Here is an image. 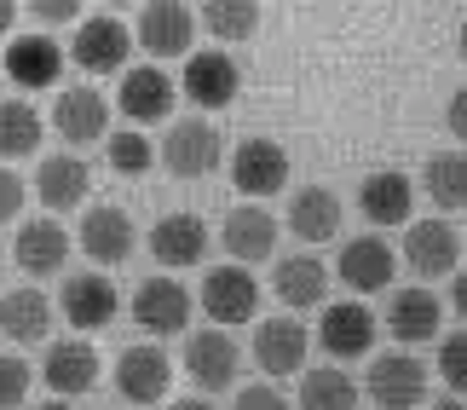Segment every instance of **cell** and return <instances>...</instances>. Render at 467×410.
Wrapping results in <instances>:
<instances>
[{"mask_svg": "<svg viewBox=\"0 0 467 410\" xmlns=\"http://www.w3.org/2000/svg\"><path fill=\"white\" fill-rule=\"evenodd\" d=\"M237 364H243V352H237V342H231L220 324L196 330L191 342H185V376L196 387H208V394H220V387L237 382Z\"/></svg>", "mask_w": 467, "mask_h": 410, "instance_id": "obj_17", "label": "cell"}, {"mask_svg": "<svg viewBox=\"0 0 467 410\" xmlns=\"http://www.w3.org/2000/svg\"><path fill=\"white\" fill-rule=\"evenodd\" d=\"M196 12L185 0H145L139 12V47L150 58H191V41H196Z\"/></svg>", "mask_w": 467, "mask_h": 410, "instance_id": "obj_5", "label": "cell"}, {"mask_svg": "<svg viewBox=\"0 0 467 410\" xmlns=\"http://www.w3.org/2000/svg\"><path fill=\"white\" fill-rule=\"evenodd\" d=\"M399 260H404L421 283H427V278H451L456 260H462V231H456L451 220H410V226H404Z\"/></svg>", "mask_w": 467, "mask_h": 410, "instance_id": "obj_3", "label": "cell"}, {"mask_svg": "<svg viewBox=\"0 0 467 410\" xmlns=\"http://www.w3.org/2000/svg\"><path fill=\"white\" fill-rule=\"evenodd\" d=\"M128 410H133V405H128Z\"/></svg>", "mask_w": 467, "mask_h": 410, "instance_id": "obj_48", "label": "cell"}, {"mask_svg": "<svg viewBox=\"0 0 467 410\" xmlns=\"http://www.w3.org/2000/svg\"><path fill=\"white\" fill-rule=\"evenodd\" d=\"M52 128H58L69 145H93V139H110V99L87 87H64L58 104H52Z\"/></svg>", "mask_w": 467, "mask_h": 410, "instance_id": "obj_14", "label": "cell"}, {"mask_svg": "<svg viewBox=\"0 0 467 410\" xmlns=\"http://www.w3.org/2000/svg\"><path fill=\"white\" fill-rule=\"evenodd\" d=\"M110 6H133V0H110Z\"/></svg>", "mask_w": 467, "mask_h": 410, "instance_id": "obj_47", "label": "cell"}, {"mask_svg": "<svg viewBox=\"0 0 467 410\" xmlns=\"http://www.w3.org/2000/svg\"><path fill=\"white\" fill-rule=\"evenodd\" d=\"M196 24H202L213 41H225V47L254 41V29H260V0H202Z\"/></svg>", "mask_w": 467, "mask_h": 410, "instance_id": "obj_30", "label": "cell"}, {"mask_svg": "<svg viewBox=\"0 0 467 410\" xmlns=\"http://www.w3.org/2000/svg\"><path fill=\"white\" fill-rule=\"evenodd\" d=\"M24 197H29V185L12 173V163H0V226H6V220H17V208H24Z\"/></svg>", "mask_w": 467, "mask_h": 410, "instance_id": "obj_37", "label": "cell"}, {"mask_svg": "<svg viewBox=\"0 0 467 410\" xmlns=\"http://www.w3.org/2000/svg\"><path fill=\"white\" fill-rule=\"evenodd\" d=\"M69 243H76V237H69L52 214H41V220L17 226L12 255H17V266H24L29 278H52V272H64V266H69Z\"/></svg>", "mask_w": 467, "mask_h": 410, "instance_id": "obj_20", "label": "cell"}, {"mask_svg": "<svg viewBox=\"0 0 467 410\" xmlns=\"http://www.w3.org/2000/svg\"><path fill=\"white\" fill-rule=\"evenodd\" d=\"M0 335L17 347H35L52 335V300L41 289H6L0 295Z\"/></svg>", "mask_w": 467, "mask_h": 410, "instance_id": "obj_29", "label": "cell"}, {"mask_svg": "<svg viewBox=\"0 0 467 410\" xmlns=\"http://www.w3.org/2000/svg\"><path fill=\"white\" fill-rule=\"evenodd\" d=\"M427 410H467L462 399H439V405H427Z\"/></svg>", "mask_w": 467, "mask_h": 410, "instance_id": "obj_45", "label": "cell"}, {"mask_svg": "<svg viewBox=\"0 0 467 410\" xmlns=\"http://www.w3.org/2000/svg\"><path fill=\"white\" fill-rule=\"evenodd\" d=\"M128 52H133V29L121 17H87V24H76L69 64L87 69V76H110V69H128Z\"/></svg>", "mask_w": 467, "mask_h": 410, "instance_id": "obj_4", "label": "cell"}, {"mask_svg": "<svg viewBox=\"0 0 467 410\" xmlns=\"http://www.w3.org/2000/svg\"><path fill=\"white\" fill-rule=\"evenodd\" d=\"M87 191H93V168H87L81 156H69V151L47 156V163L35 168V197H41L52 214H58V208H81Z\"/></svg>", "mask_w": 467, "mask_h": 410, "instance_id": "obj_23", "label": "cell"}, {"mask_svg": "<svg viewBox=\"0 0 467 410\" xmlns=\"http://www.w3.org/2000/svg\"><path fill=\"white\" fill-rule=\"evenodd\" d=\"M168 410H213V405H208V399H173Z\"/></svg>", "mask_w": 467, "mask_h": 410, "instance_id": "obj_43", "label": "cell"}, {"mask_svg": "<svg viewBox=\"0 0 467 410\" xmlns=\"http://www.w3.org/2000/svg\"><path fill=\"white\" fill-rule=\"evenodd\" d=\"M12 24H17V0H0V35H12Z\"/></svg>", "mask_w": 467, "mask_h": 410, "instance_id": "obj_42", "label": "cell"}, {"mask_svg": "<svg viewBox=\"0 0 467 410\" xmlns=\"http://www.w3.org/2000/svg\"><path fill=\"white\" fill-rule=\"evenodd\" d=\"M364 387L381 410H416L427 394V364L416 352H381V359H369Z\"/></svg>", "mask_w": 467, "mask_h": 410, "instance_id": "obj_7", "label": "cell"}, {"mask_svg": "<svg viewBox=\"0 0 467 410\" xmlns=\"http://www.w3.org/2000/svg\"><path fill=\"white\" fill-rule=\"evenodd\" d=\"M35 24H76L81 17V0H24Z\"/></svg>", "mask_w": 467, "mask_h": 410, "instance_id": "obj_38", "label": "cell"}, {"mask_svg": "<svg viewBox=\"0 0 467 410\" xmlns=\"http://www.w3.org/2000/svg\"><path fill=\"white\" fill-rule=\"evenodd\" d=\"M104 156H110V168H116V173L139 180V173H145V168L156 163V145L145 139V128H121V133L104 139Z\"/></svg>", "mask_w": 467, "mask_h": 410, "instance_id": "obj_34", "label": "cell"}, {"mask_svg": "<svg viewBox=\"0 0 467 410\" xmlns=\"http://www.w3.org/2000/svg\"><path fill=\"white\" fill-rule=\"evenodd\" d=\"M58 312L76 330H104L121 312V295H116V283L104 278V272H76V278L64 283V295H58Z\"/></svg>", "mask_w": 467, "mask_h": 410, "instance_id": "obj_21", "label": "cell"}, {"mask_svg": "<svg viewBox=\"0 0 467 410\" xmlns=\"http://www.w3.org/2000/svg\"><path fill=\"white\" fill-rule=\"evenodd\" d=\"M340 283H347L352 295H375V289H392V278H399V248H392L387 237H375V231H364V237H352L347 248H340Z\"/></svg>", "mask_w": 467, "mask_h": 410, "instance_id": "obj_9", "label": "cell"}, {"mask_svg": "<svg viewBox=\"0 0 467 410\" xmlns=\"http://www.w3.org/2000/svg\"><path fill=\"white\" fill-rule=\"evenodd\" d=\"M220 243H225V255L231 260H243V266H254V260H265L277 248V220L265 208H231L225 214V226H220Z\"/></svg>", "mask_w": 467, "mask_h": 410, "instance_id": "obj_24", "label": "cell"}, {"mask_svg": "<svg viewBox=\"0 0 467 410\" xmlns=\"http://www.w3.org/2000/svg\"><path fill=\"white\" fill-rule=\"evenodd\" d=\"M421 191L439 208H467V145L462 151H433L421 173Z\"/></svg>", "mask_w": 467, "mask_h": 410, "instance_id": "obj_32", "label": "cell"}, {"mask_svg": "<svg viewBox=\"0 0 467 410\" xmlns=\"http://www.w3.org/2000/svg\"><path fill=\"white\" fill-rule=\"evenodd\" d=\"M340 197L329 185H300L295 197H289V231L300 243H329V237H340Z\"/></svg>", "mask_w": 467, "mask_h": 410, "instance_id": "obj_27", "label": "cell"}, {"mask_svg": "<svg viewBox=\"0 0 467 410\" xmlns=\"http://www.w3.org/2000/svg\"><path fill=\"white\" fill-rule=\"evenodd\" d=\"M317 342L329 359H364L375 347V318L369 307H358V300H329L317 318Z\"/></svg>", "mask_w": 467, "mask_h": 410, "instance_id": "obj_18", "label": "cell"}, {"mask_svg": "<svg viewBox=\"0 0 467 410\" xmlns=\"http://www.w3.org/2000/svg\"><path fill=\"white\" fill-rule=\"evenodd\" d=\"M237 58H231L225 47H208V52H191L185 58V99L202 104V110H225L231 99H237Z\"/></svg>", "mask_w": 467, "mask_h": 410, "instance_id": "obj_15", "label": "cell"}, {"mask_svg": "<svg viewBox=\"0 0 467 410\" xmlns=\"http://www.w3.org/2000/svg\"><path fill=\"white\" fill-rule=\"evenodd\" d=\"M231 185H237L243 197H277V191L289 185V151H283L277 139H243V145L231 151Z\"/></svg>", "mask_w": 467, "mask_h": 410, "instance_id": "obj_8", "label": "cell"}, {"mask_svg": "<svg viewBox=\"0 0 467 410\" xmlns=\"http://www.w3.org/2000/svg\"><path fill=\"white\" fill-rule=\"evenodd\" d=\"M41 382L52 387V394H64V399L87 394V387L99 382V352L87 342H52L47 359H41Z\"/></svg>", "mask_w": 467, "mask_h": 410, "instance_id": "obj_26", "label": "cell"}, {"mask_svg": "<svg viewBox=\"0 0 467 410\" xmlns=\"http://www.w3.org/2000/svg\"><path fill=\"white\" fill-rule=\"evenodd\" d=\"M168 387H173V364H168V352H161V347H128L116 359V394L128 399L133 410L161 405V399H168Z\"/></svg>", "mask_w": 467, "mask_h": 410, "instance_id": "obj_11", "label": "cell"}, {"mask_svg": "<svg viewBox=\"0 0 467 410\" xmlns=\"http://www.w3.org/2000/svg\"><path fill=\"white\" fill-rule=\"evenodd\" d=\"M456 47H462V64H467V24H462V35H456Z\"/></svg>", "mask_w": 467, "mask_h": 410, "instance_id": "obj_46", "label": "cell"}, {"mask_svg": "<svg viewBox=\"0 0 467 410\" xmlns=\"http://www.w3.org/2000/svg\"><path fill=\"white\" fill-rule=\"evenodd\" d=\"M231 410H289V399H283L272 382H254V387H243V394H237Z\"/></svg>", "mask_w": 467, "mask_h": 410, "instance_id": "obj_39", "label": "cell"}, {"mask_svg": "<svg viewBox=\"0 0 467 410\" xmlns=\"http://www.w3.org/2000/svg\"><path fill=\"white\" fill-rule=\"evenodd\" d=\"M444 121H451L456 145H467V87H456V93H451V110H444Z\"/></svg>", "mask_w": 467, "mask_h": 410, "instance_id": "obj_40", "label": "cell"}, {"mask_svg": "<svg viewBox=\"0 0 467 410\" xmlns=\"http://www.w3.org/2000/svg\"><path fill=\"white\" fill-rule=\"evenodd\" d=\"M196 307H202L220 330L231 324H248V318L260 312V283L254 272H248L243 260H231V266H208V278H202V295H196Z\"/></svg>", "mask_w": 467, "mask_h": 410, "instance_id": "obj_2", "label": "cell"}, {"mask_svg": "<svg viewBox=\"0 0 467 410\" xmlns=\"http://www.w3.org/2000/svg\"><path fill=\"white\" fill-rule=\"evenodd\" d=\"M173 81H168V69H150V64H139V69H121V87H116V110L133 121V128H150V121H168L173 116Z\"/></svg>", "mask_w": 467, "mask_h": 410, "instance_id": "obj_12", "label": "cell"}, {"mask_svg": "<svg viewBox=\"0 0 467 410\" xmlns=\"http://www.w3.org/2000/svg\"><path fill=\"white\" fill-rule=\"evenodd\" d=\"M272 289L289 312H306V307H323L329 295V272H323L317 255H283L277 272H272Z\"/></svg>", "mask_w": 467, "mask_h": 410, "instance_id": "obj_28", "label": "cell"}, {"mask_svg": "<svg viewBox=\"0 0 467 410\" xmlns=\"http://www.w3.org/2000/svg\"><path fill=\"white\" fill-rule=\"evenodd\" d=\"M439 376H444L451 394H467V324L439 342Z\"/></svg>", "mask_w": 467, "mask_h": 410, "instance_id": "obj_35", "label": "cell"}, {"mask_svg": "<svg viewBox=\"0 0 467 410\" xmlns=\"http://www.w3.org/2000/svg\"><path fill=\"white\" fill-rule=\"evenodd\" d=\"M300 410H358V382L340 364L300 370Z\"/></svg>", "mask_w": 467, "mask_h": 410, "instance_id": "obj_31", "label": "cell"}, {"mask_svg": "<svg viewBox=\"0 0 467 410\" xmlns=\"http://www.w3.org/2000/svg\"><path fill=\"white\" fill-rule=\"evenodd\" d=\"M191 289L179 278H145L139 283V295H133V318H139V330H150V335H179L191 324Z\"/></svg>", "mask_w": 467, "mask_h": 410, "instance_id": "obj_16", "label": "cell"}, {"mask_svg": "<svg viewBox=\"0 0 467 410\" xmlns=\"http://www.w3.org/2000/svg\"><path fill=\"white\" fill-rule=\"evenodd\" d=\"M358 208H364L369 226H410V208H416V185H410V173H369L364 185H358Z\"/></svg>", "mask_w": 467, "mask_h": 410, "instance_id": "obj_25", "label": "cell"}, {"mask_svg": "<svg viewBox=\"0 0 467 410\" xmlns=\"http://www.w3.org/2000/svg\"><path fill=\"white\" fill-rule=\"evenodd\" d=\"M451 307L462 312V324H467V272H451Z\"/></svg>", "mask_w": 467, "mask_h": 410, "instance_id": "obj_41", "label": "cell"}, {"mask_svg": "<svg viewBox=\"0 0 467 410\" xmlns=\"http://www.w3.org/2000/svg\"><path fill=\"white\" fill-rule=\"evenodd\" d=\"M29 382H35V370L17 359V352H0V410H17L29 399Z\"/></svg>", "mask_w": 467, "mask_h": 410, "instance_id": "obj_36", "label": "cell"}, {"mask_svg": "<svg viewBox=\"0 0 467 410\" xmlns=\"http://www.w3.org/2000/svg\"><path fill=\"white\" fill-rule=\"evenodd\" d=\"M312 352V330L300 318H265L254 330V364L265 376H300Z\"/></svg>", "mask_w": 467, "mask_h": 410, "instance_id": "obj_13", "label": "cell"}, {"mask_svg": "<svg viewBox=\"0 0 467 410\" xmlns=\"http://www.w3.org/2000/svg\"><path fill=\"white\" fill-rule=\"evenodd\" d=\"M387 330H392V342H404V347L439 342V330H444V300L427 289V283L392 289V300H387Z\"/></svg>", "mask_w": 467, "mask_h": 410, "instance_id": "obj_10", "label": "cell"}, {"mask_svg": "<svg viewBox=\"0 0 467 410\" xmlns=\"http://www.w3.org/2000/svg\"><path fill=\"white\" fill-rule=\"evenodd\" d=\"M35 410H76L69 399H47V405H35Z\"/></svg>", "mask_w": 467, "mask_h": 410, "instance_id": "obj_44", "label": "cell"}, {"mask_svg": "<svg viewBox=\"0 0 467 410\" xmlns=\"http://www.w3.org/2000/svg\"><path fill=\"white\" fill-rule=\"evenodd\" d=\"M156 156H161V168H168L173 180H208V173L225 163V139H220L213 121L185 116V121H173V128H168V139H161Z\"/></svg>", "mask_w": 467, "mask_h": 410, "instance_id": "obj_1", "label": "cell"}, {"mask_svg": "<svg viewBox=\"0 0 467 410\" xmlns=\"http://www.w3.org/2000/svg\"><path fill=\"white\" fill-rule=\"evenodd\" d=\"M35 151H41V110L29 99H6L0 104V163H17Z\"/></svg>", "mask_w": 467, "mask_h": 410, "instance_id": "obj_33", "label": "cell"}, {"mask_svg": "<svg viewBox=\"0 0 467 410\" xmlns=\"http://www.w3.org/2000/svg\"><path fill=\"white\" fill-rule=\"evenodd\" d=\"M64 58L69 52L52 41V35H12L6 41V76L24 87V93H41L64 76Z\"/></svg>", "mask_w": 467, "mask_h": 410, "instance_id": "obj_19", "label": "cell"}, {"mask_svg": "<svg viewBox=\"0 0 467 410\" xmlns=\"http://www.w3.org/2000/svg\"><path fill=\"white\" fill-rule=\"evenodd\" d=\"M76 243H81V255L93 260V266H121V260L133 255V243H139V226H133V214H128V208L99 203V208H87V214H81Z\"/></svg>", "mask_w": 467, "mask_h": 410, "instance_id": "obj_6", "label": "cell"}, {"mask_svg": "<svg viewBox=\"0 0 467 410\" xmlns=\"http://www.w3.org/2000/svg\"><path fill=\"white\" fill-rule=\"evenodd\" d=\"M150 255L168 272H185V266H202L208 255V226L196 214H168V220L150 226Z\"/></svg>", "mask_w": 467, "mask_h": 410, "instance_id": "obj_22", "label": "cell"}]
</instances>
